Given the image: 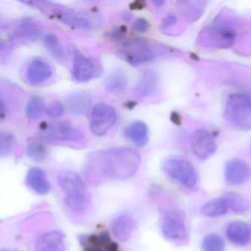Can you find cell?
<instances>
[{
	"label": "cell",
	"mask_w": 251,
	"mask_h": 251,
	"mask_svg": "<svg viewBox=\"0 0 251 251\" xmlns=\"http://www.w3.org/2000/svg\"><path fill=\"white\" fill-rule=\"evenodd\" d=\"M117 120L116 109L106 103H98L93 108L90 120V128L94 135H105Z\"/></svg>",
	"instance_id": "9"
},
{
	"label": "cell",
	"mask_w": 251,
	"mask_h": 251,
	"mask_svg": "<svg viewBox=\"0 0 251 251\" xmlns=\"http://www.w3.org/2000/svg\"><path fill=\"white\" fill-rule=\"evenodd\" d=\"M100 65L90 57L76 52L74 56L72 77L79 83H86L91 81L101 73Z\"/></svg>",
	"instance_id": "10"
},
{
	"label": "cell",
	"mask_w": 251,
	"mask_h": 251,
	"mask_svg": "<svg viewBox=\"0 0 251 251\" xmlns=\"http://www.w3.org/2000/svg\"><path fill=\"white\" fill-rule=\"evenodd\" d=\"M14 137L5 131H0V157L9 156L14 148Z\"/></svg>",
	"instance_id": "31"
},
{
	"label": "cell",
	"mask_w": 251,
	"mask_h": 251,
	"mask_svg": "<svg viewBox=\"0 0 251 251\" xmlns=\"http://www.w3.org/2000/svg\"><path fill=\"white\" fill-rule=\"evenodd\" d=\"M156 47L144 40H135L126 44L119 51V55L125 61L132 66H139L149 63L160 54Z\"/></svg>",
	"instance_id": "6"
},
{
	"label": "cell",
	"mask_w": 251,
	"mask_h": 251,
	"mask_svg": "<svg viewBox=\"0 0 251 251\" xmlns=\"http://www.w3.org/2000/svg\"><path fill=\"white\" fill-rule=\"evenodd\" d=\"M52 69L50 65L43 59H34L30 62L26 72L28 82L32 85H40L50 79Z\"/></svg>",
	"instance_id": "15"
},
{
	"label": "cell",
	"mask_w": 251,
	"mask_h": 251,
	"mask_svg": "<svg viewBox=\"0 0 251 251\" xmlns=\"http://www.w3.org/2000/svg\"><path fill=\"white\" fill-rule=\"evenodd\" d=\"M18 32L22 38H26L29 41H35L41 35V28L39 24L34 19L24 18L19 23Z\"/></svg>",
	"instance_id": "24"
},
{
	"label": "cell",
	"mask_w": 251,
	"mask_h": 251,
	"mask_svg": "<svg viewBox=\"0 0 251 251\" xmlns=\"http://www.w3.org/2000/svg\"><path fill=\"white\" fill-rule=\"evenodd\" d=\"M35 251H66L63 234L57 231L44 233L37 240Z\"/></svg>",
	"instance_id": "18"
},
{
	"label": "cell",
	"mask_w": 251,
	"mask_h": 251,
	"mask_svg": "<svg viewBox=\"0 0 251 251\" xmlns=\"http://www.w3.org/2000/svg\"><path fill=\"white\" fill-rule=\"evenodd\" d=\"M201 1H182L177 2V9L179 13L189 20H196L203 13Z\"/></svg>",
	"instance_id": "26"
},
{
	"label": "cell",
	"mask_w": 251,
	"mask_h": 251,
	"mask_svg": "<svg viewBox=\"0 0 251 251\" xmlns=\"http://www.w3.org/2000/svg\"><path fill=\"white\" fill-rule=\"evenodd\" d=\"M45 109L44 100L39 96H32L26 108V115L28 119L35 120L42 116Z\"/></svg>",
	"instance_id": "28"
},
{
	"label": "cell",
	"mask_w": 251,
	"mask_h": 251,
	"mask_svg": "<svg viewBox=\"0 0 251 251\" xmlns=\"http://www.w3.org/2000/svg\"><path fill=\"white\" fill-rule=\"evenodd\" d=\"M251 169L247 162L242 159L228 161L225 167V178L230 185L244 184L250 179Z\"/></svg>",
	"instance_id": "13"
},
{
	"label": "cell",
	"mask_w": 251,
	"mask_h": 251,
	"mask_svg": "<svg viewBox=\"0 0 251 251\" xmlns=\"http://www.w3.org/2000/svg\"><path fill=\"white\" fill-rule=\"evenodd\" d=\"M177 22V17L173 13L167 15L162 22V28L163 29H168Z\"/></svg>",
	"instance_id": "34"
},
{
	"label": "cell",
	"mask_w": 251,
	"mask_h": 251,
	"mask_svg": "<svg viewBox=\"0 0 251 251\" xmlns=\"http://www.w3.org/2000/svg\"><path fill=\"white\" fill-rule=\"evenodd\" d=\"M24 3L38 9L50 17L57 19L69 26L83 29L92 28L93 23L89 17L82 12L76 11L51 1H32Z\"/></svg>",
	"instance_id": "3"
},
{
	"label": "cell",
	"mask_w": 251,
	"mask_h": 251,
	"mask_svg": "<svg viewBox=\"0 0 251 251\" xmlns=\"http://www.w3.org/2000/svg\"><path fill=\"white\" fill-rule=\"evenodd\" d=\"M57 181L67 207L77 215L85 213L89 207L90 195L80 175L72 171H63L57 176Z\"/></svg>",
	"instance_id": "2"
},
{
	"label": "cell",
	"mask_w": 251,
	"mask_h": 251,
	"mask_svg": "<svg viewBox=\"0 0 251 251\" xmlns=\"http://www.w3.org/2000/svg\"><path fill=\"white\" fill-rule=\"evenodd\" d=\"M203 251H224L225 242L218 234H209L203 238L202 242Z\"/></svg>",
	"instance_id": "30"
},
{
	"label": "cell",
	"mask_w": 251,
	"mask_h": 251,
	"mask_svg": "<svg viewBox=\"0 0 251 251\" xmlns=\"http://www.w3.org/2000/svg\"><path fill=\"white\" fill-rule=\"evenodd\" d=\"M6 116V109L4 103L0 98V121L3 120Z\"/></svg>",
	"instance_id": "36"
},
{
	"label": "cell",
	"mask_w": 251,
	"mask_h": 251,
	"mask_svg": "<svg viewBox=\"0 0 251 251\" xmlns=\"http://www.w3.org/2000/svg\"><path fill=\"white\" fill-rule=\"evenodd\" d=\"M135 227V221L128 215H119L113 220L111 224L113 235L117 240L123 243L128 241L131 238Z\"/></svg>",
	"instance_id": "17"
},
{
	"label": "cell",
	"mask_w": 251,
	"mask_h": 251,
	"mask_svg": "<svg viewBox=\"0 0 251 251\" xmlns=\"http://www.w3.org/2000/svg\"><path fill=\"white\" fill-rule=\"evenodd\" d=\"M149 23L144 18H139L134 22L133 29L139 32H145L149 29Z\"/></svg>",
	"instance_id": "33"
},
{
	"label": "cell",
	"mask_w": 251,
	"mask_h": 251,
	"mask_svg": "<svg viewBox=\"0 0 251 251\" xmlns=\"http://www.w3.org/2000/svg\"><path fill=\"white\" fill-rule=\"evenodd\" d=\"M227 239L237 246H246L250 242V227L243 221H233L228 224L226 231Z\"/></svg>",
	"instance_id": "16"
},
{
	"label": "cell",
	"mask_w": 251,
	"mask_h": 251,
	"mask_svg": "<svg viewBox=\"0 0 251 251\" xmlns=\"http://www.w3.org/2000/svg\"><path fill=\"white\" fill-rule=\"evenodd\" d=\"M26 153L35 162L44 160L48 156L47 147L38 140H29L26 145Z\"/></svg>",
	"instance_id": "29"
},
{
	"label": "cell",
	"mask_w": 251,
	"mask_h": 251,
	"mask_svg": "<svg viewBox=\"0 0 251 251\" xmlns=\"http://www.w3.org/2000/svg\"><path fill=\"white\" fill-rule=\"evenodd\" d=\"M0 251H17L16 250H11V249H1Z\"/></svg>",
	"instance_id": "38"
},
{
	"label": "cell",
	"mask_w": 251,
	"mask_h": 251,
	"mask_svg": "<svg viewBox=\"0 0 251 251\" xmlns=\"http://www.w3.org/2000/svg\"><path fill=\"white\" fill-rule=\"evenodd\" d=\"M160 88V77L156 71H143L137 81L134 93L139 98H148L156 95Z\"/></svg>",
	"instance_id": "14"
},
{
	"label": "cell",
	"mask_w": 251,
	"mask_h": 251,
	"mask_svg": "<svg viewBox=\"0 0 251 251\" xmlns=\"http://www.w3.org/2000/svg\"><path fill=\"white\" fill-rule=\"evenodd\" d=\"M228 209L237 214H244L251 209V202L244 196L234 192H228L223 195Z\"/></svg>",
	"instance_id": "22"
},
{
	"label": "cell",
	"mask_w": 251,
	"mask_h": 251,
	"mask_svg": "<svg viewBox=\"0 0 251 251\" xmlns=\"http://www.w3.org/2000/svg\"><path fill=\"white\" fill-rule=\"evenodd\" d=\"M162 169L168 177L187 189L197 186V172L189 161L179 157H171L162 164Z\"/></svg>",
	"instance_id": "4"
},
{
	"label": "cell",
	"mask_w": 251,
	"mask_h": 251,
	"mask_svg": "<svg viewBox=\"0 0 251 251\" xmlns=\"http://www.w3.org/2000/svg\"><path fill=\"white\" fill-rule=\"evenodd\" d=\"M12 41V35L4 30L0 31V50L9 45Z\"/></svg>",
	"instance_id": "35"
},
{
	"label": "cell",
	"mask_w": 251,
	"mask_h": 251,
	"mask_svg": "<svg viewBox=\"0 0 251 251\" xmlns=\"http://www.w3.org/2000/svg\"><path fill=\"white\" fill-rule=\"evenodd\" d=\"M153 3L155 4V5L157 6V7H162V6L165 4V1H161V0H159V1H153Z\"/></svg>",
	"instance_id": "37"
},
{
	"label": "cell",
	"mask_w": 251,
	"mask_h": 251,
	"mask_svg": "<svg viewBox=\"0 0 251 251\" xmlns=\"http://www.w3.org/2000/svg\"><path fill=\"white\" fill-rule=\"evenodd\" d=\"M228 209L223 197L215 199L205 203L201 208V214L208 218H218L225 215Z\"/></svg>",
	"instance_id": "25"
},
{
	"label": "cell",
	"mask_w": 251,
	"mask_h": 251,
	"mask_svg": "<svg viewBox=\"0 0 251 251\" xmlns=\"http://www.w3.org/2000/svg\"><path fill=\"white\" fill-rule=\"evenodd\" d=\"M91 161L104 176L122 181L128 179L137 172L141 157L134 149L117 147L97 152L92 155Z\"/></svg>",
	"instance_id": "1"
},
{
	"label": "cell",
	"mask_w": 251,
	"mask_h": 251,
	"mask_svg": "<svg viewBox=\"0 0 251 251\" xmlns=\"http://www.w3.org/2000/svg\"><path fill=\"white\" fill-rule=\"evenodd\" d=\"M161 230L163 235L171 241L187 240L188 234L184 212L178 209L165 211L161 219Z\"/></svg>",
	"instance_id": "8"
},
{
	"label": "cell",
	"mask_w": 251,
	"mask_h": 251,
	"mask_svg": "<svg viewBox=\"0 0 251 251\" xmlns=\"http://www.w3.org/2000/svg\"><path fill=\"white\" fill-rule=\"evenodd\" d=\"M64 106L60 102L54 101L50 103L47 108V113L51 118H59L64 113Z\"/></svg>",
	"instance_id": "32"
},
{
	"label": "cell",
	"mask_w": 251,
	"mask_h": 251,
	"mask_svg": "<svg viewBox=\"0 0 251 251\" xmlns=\"http://www.w3.org/2000/svg\"><path fill=\"white\" fill-rule=\"evenodd\" d=\"M91 104V97L83 91L72 93L67 98L68 108L73 114H84L88 110Z\"/></svg>",
	"instance_id": "21"
},
{
	"label": "cell",
	"mask_w": 251,
	"mask_h": 251,
	"mask_svg": "<svg viewBox=\"0 0 251 251\" xmlns=\"http://www.w3.org/2000/svg\"></svg>",
	"instance_id": "39"
},
{
	"label": "cell",
	"mask_w": 251,
	"mask_h": 251,
	"mask_svg": "<svg viewBox=\"0 0 251 251\" xmlns=\"http://www.w3.org/2000/svg\"><path fill=\"white\" fill-rule=\"evenodd\" d=\"M44 43L50 54L57 60L66 59V53L60 39L54 34H47L44 36Z\"/></svg>",
	"instance_id": "27"
},
{
	"label": "cell",
	"mask_w": 251,
	"mask_h": 251,
	"mask_svg": "<svg viewBox=\"0 0 251 251\" xmlns=\"http://www.w3.org/2000/svg\"><path fill=\"white\" fill-rule=\"evenodd\" d=\"M125 135L128 139L138 147H144L149 142V128L141 121L132 122L125 128Z\"/></svg>",
	"instance_id": "20"
},
{
	"label": "cell",
	"mask_w": 251,
	"mask_h": 251,
	"mask_svg": "<svg viewBox=\"0 0 251 251\" xmlns=\"http://www.w3.org/2000/svg\"><path fill=\"white\" fill-rule=\"evenodd\" d=\"M225 116L228 122L239 126L251 124V96L242 93L230 96L226 106Z\"/></svg>",
	"instance_id": "7"
},
{
	"label": "cell",
	"mask_w": 251,
	"mask_h": 251,
	"mask_svg": "<svg viewBox=\"0 0 251 251\" xmlns=\"http://www.w3.org/2000/svg\"><path fill=\"white\" fill-rule=\"evenodd\" d=\"M128 86V81L124 72L117 71L113 72L105 83L106 90L113 95L119 96L125 94Z\"/></svg>",
	"instance_id": "23"
},
{
	"label": "cell",
	"mask_w": 251,
	"mask_h": 251,
	"mask_svg": "<svg viewBox=\"0 0 251 251\" xmlns=\"http://www.w3.org/2000/svg\"><path fill=\"white\" fill-rule=\"evenodd\" d=\"M26 185L37 194L44 195L50 193L51 185L45 172L40 168H31L26 176Z\"/></svg>",
	"instance_id": "19"
},
{
	"label": "cell",
	"mask_w": 251,
	"mask_h": 251,
	"mask_svg": "<svg viewBox=\"0 0 251 251\" xmlns=\"http://www.w3.org/2000/svg\"><path fill=\"white\" fill-rule=\"evenodd\" d=\"M190 144L193 153L203 160L210 157L216 151V142L213 137L205 129L194 131L190 139Z\"/></svg>",
	"instance_id": "11"
},
{
	"label": "cell",
	"mask_w": 251,
	"mask_h": 251,
	"mask_svg": "<svg viewBox=\"0 0 251 251\" xmlns=\"http://www.w3.org/2000/svg\"><path fill=\"white\" fill-rule=\"evenodd\" d=\"M40 137L47 142L80 141L85 135L75 125L69 122L43 123L40 128Z\"/></svg>",
	"instance_id": "5"
},
{
	"label": "cell",
	"mask_w": 251,
	"mask_h": 251,
	"mask_svg": "<svg viewBox=\"0 0 251 251\" xmlns=\"http://www.w3.org/2000/svg\"><path fill=\"white\" fill-rule=\"evenodd\" d=\"M82 251H119V245L107 231L82 236L79 239Z\"/></svg>",
	"instance_id": "12"
}]
</instances>
